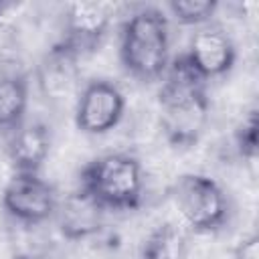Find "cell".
Wrapping results in <instances>:
<instances>
[{
	"instance_id": "16",
	"label": "cell",
	"mask_w": 259,
	"mask_h": 259,
	"mask_svg": "<svg viewBox=\"0 0 259 259\" xmlns=\"http://www.w3.org/2000/svg\"><path fill=\"white\" fill-rule=\"evenodd\" d=\"M233 259H259V237H257V233L245 235L235 243Z\"/></svg>"
},
{
	"instance_id": "7",
	"label": "cell",
	"mask_w": 259,
	"mask_h": 259,
	"mask_svg": "<svg viewBox=\"0 0 259 259\" xmlns=\"http://www.w3.org/2000/svg\"><path fill=\"white\" fill-rule=\"evenodd\" d=\"M184 57L190 63V67L204 81H208L214 77H223L233 69L237 49L225 28L208 22L192 34Z\"/></svg>"
},
{
	"instance_id": "11",
	"label": "cell",
	"mask_w": 259,
	"mask_h": 259,
	"mask_svg": "<svg viewBox=\"0 0 259 259\" xmlns=\"http://www.w3.org/2000/svg\"><path fill=\"white\" fill-rule=\"evenodd\" d=\"M57 214L61 233L71 241H79L99 231L103 208L89 194L77 188L71 194H67L63 202L57 204Z\"/></svg>"
},
{
	"instance_id": "15",
	"label": "cell",
	"mask_w": 259,
	"mask_h": 259,
	"mask_svg": "<svg viewBox=\"0 0 259 259\" xmlns=\"http://www.w3.org/2000/svg\"><path fill=\"white\" fill-rule=\"evenodd\" d=\"M257 127H259L257 111L251 109L235 132L237 152L245 160V164L251 168V172H255V166H257Z\"/></svg>"
},
{
	"instance_id": "14",
	"label": "cell",
	"mask_w": 259,
	"mask_h": 259,
	"mask_svg": "<svg viewBox=\"0 0 259 259\" xmlns=\"http://www.w3.org/2000/svg\"><path fill=\"white\" fill-rule=\"evenodd\" d=\"M214 0H172L168 2V10L180 24H208L212 14L217 12Z\"/></svg>"
},
{
	"instance_id": "3",
	"label": "cell",
	"mask_w": 259,
	"mask_h": 259,
	"mask_svg": "<svg viewBox=\"0 0 259 259\" xmlns=\"http://www.w3.org/2000/svg\"><path fill=\"white\" fill-rule=\"evenodd\" d=\"M79 188L103 210H134L144 194L142 164L123 152L97 156L83 166Z\"/></svg>"
},
{
	"instance_id": "2",
	"label": "cell",
	"mask_w": 259,
	"mask_h": 259,
	"mask_svg": "<svg viewBox=\"0 0 259 259\" xmlns=\"http://www.w3.org/2000/svg\"><path fill=\"white\" fill-rule=\"evenodd\" d=\"M119 61L138 81L164 77L170 65V26L160 8L144 6L132 12L119 32Z\"/></svg>"
},
{
	"instance_id": "12",
	"label": "cell",
	"mask_w": 259,
	"mask_h": 259,
	"mask_svg": "<svg viewBox=\"0 0 259 259\" xmlns=\"http://www.w3.org/2000/svg\"><path fill=\"white\" fill-rule=\"evenodd\" d=\"M28 107V81L10 73L0 77V132H14L24 123Z\"/></svg>"
},
{
	"instance_id": "13",
	"label": "cell",
	"mask_w": 259,
	"mask_h": 259,
	"mask_svg": "<svg viewBox=\"0 0 259 259\" xmlns=\"http://www.w3.org/2000/svg\"><path fill=\"white\" fill-rule=\"evenodd\" d=\"M188 239L174 223H162L144 239L140 259H186Z\"/></svg>"
},
{
	"instance_id": "6",
	"label": "cell",
	"mask_w": 259,
	"mask_h": 259,
	"mask_svg": "<svg viewBox=\"0 0 259 259\" xmlns=\"http://www.w3.org/2000/svg\"><path fill=\"white\" fill-rule=\"evenodd\" d=\"M55 188L32 172H14L2 190V208L24 225H40L57 212Z\"/></svg>"
},
{
	"instance_id": "1",
	"label": "cell",
	"mask_w": 259,
	"mask_h": 259,
	"mask_svg": "<svg viewBox=\"0 0 259 259\" xmlns=\"http://www.w3.org/2000/svg\"><path fill=\"white\" fill-rule=\"evenodd\" d=\"M160 127L176 148L198 142L208 121L206 81L190 67L184 55L170 61L158 91Z\"/></svg>"
},
{
	"instance_id": "9",
	"label": "cell",
	"mask_w": 259,
	"mask_h": 259,
	"mask_svg": "<svg viewBox=\"0 0 259 259\" xmlns=\"http://www.w3.org/2000/svg\"><path fill=\"white\" fill-rule=\"evenodd\" d=\"M51 152V132L45 123L32 121L16 127L8 140V160L14 172L38 174Z\"/></svg>"
},
{
	"instance_id": "10",
	"label": "cell",
	"mask_w": 259,
	"mask_h": 259,
	"mask_svg": "<svg viewBox=\"0 0 259 259\" xmlns=\"http://www.w3.org/2000/svg\"><path fill=\"white\" fill-rule=\"evenodd\" d=\"M77 61L79 55L71 51L63 40H59L42 59L38 69L40 91L51 101H65L77 81Z\"/></svg>"
},
{
	"instance_id": "5",
	"label": "cell",
	"mask_w": 259,
	"mask_h": 259,
	"mask_svg": "<svg viewBox=\"0 0 259 259\" xmlns=\"http://www.w3.org/2000/svg\"><path fill=\"white\" fill-rule=\"evenodd\" d=\"M123 111V91L107 79L89 81L75 97V125L87 136L109 134L121 121Z\"/></svg>"
},
{
	"instance_id": "17",
	"label": "cell",
	"mask_w": 259,
	"mask_h": 259,
	"mask_svg": "<svg viewBox=\"0 0 259 259\" xmlns=\"http://www.w3.org/2000/svg\"><path fill=\"white\" fill-rule=\"evenodd\" d=\"M6 8H8V4H6V2H2V0H0V14H2V12H4V10H6Z\"/></svg>"
},
{
	"instance_id": "4",
	"label": "cell",
	"mask_w": 259,
	"mask_h": 259,
	"mask_svg": "<svg viewBox=\"0 0 259 259\" xmlns=\"http://www.w3.org/2000/svg\"><path fill=\"white\" fill-rule=\"evenodd\" d=\"M170 196L182 223L192 233L210 235L221 231L229 221V198L223 186L208 174H180L170 188Z\"/></svg>"
},
{
	"instance_id": "8",
	"label": "cell",
	"mask_w": 259,
	"mask_h": 259,
	"mask_svg": "<svg viewBox=\"0 0 259 259\" xmlns=\"http://www.w3.org/2000/svg\"><path fill=\"white\" fill-rule=\"evenodd\" d=\"M111 24V6L105 2H73L65 12L63 42L79 57L95 51Z\"/></svg>"
}]
</instances>
